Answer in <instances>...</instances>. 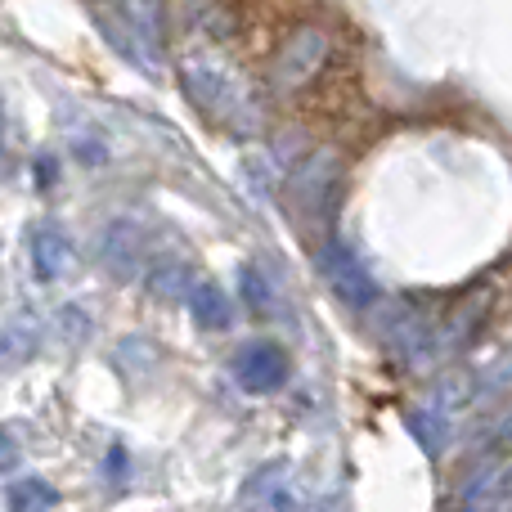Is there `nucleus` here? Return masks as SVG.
<instances>
[{"label":"nucleus","instance_id":"1","mask_svg":"<svg viewBox=\"0 0 512 512\" xmlns=\"http://www.w3.org/2000/svg\"><path fill=\"white\" fill-rule=\"evenodd\" d=\"M180 86L189 104L230 135H256L261 131V104L252 99L248 81L221 59V54H189L180 59Z\"/></svg>","mask_w":512,"mask_h":512},{"label":"nucleus","instance_id":"2","mask_svg":"<svg viewBox=\"0 0 512 512\" xmlns=\"http://www.w3.org/2000/svg\"><path fill=\"white\" fill-rule=\"evenodd\" d=\"M315 270H319V279L333 288V297L342 301L346 310H373L382 301L378 279L364 270V261L346 248V243H337V239L319 243L315 248Z\"/></svg>","mask_w":512,"mask_h":512},{"label":"nucleus","instance_id":"3","mask_svg":"<svg viewBox=\"0 0 512 512\" xmlns=\"http://www.w3.org/2000/svg\"><path fill=\"white\" fill-rule=\"evenodd\" d=\"M324 54H328V36L319 32V27H297V32H292L288 41L279 45V54H274L270 86L279 90V95H292V90H301L310 77H315L319 63H324Z\"/></svg>","mask_w":512,"mask_h":512},{"label":"nucleus","instance_id":"4","mask_svg":"<svg viewBox=\"0 0 512 512\" xmlns=\"http://www.w3.org/2000/svg\"><path fill=\"white\" fill-rule=\"evenodd\" d=\"M122 18L131 50L153 72L162 63V50H167V9H162V0H122Z\"/></svg>","mask_w":512,"mask_h":512},{"label":"nucleus","instance_id":"5","mask_svg":"<svg viewBox=\"0 0 512 512\" xmlns=\"http://www.w3.org/2000/svg\"><path fill=\"white\" fill-rule=\"evenodd\" d=\"M459 512H512V459H486L459 490Z\"/></svg>","mask_w":512,"mask_h":512},{"label":"nucleus","instance_id":"6","mask_svg":"<svg viewBox=\"0 0 512 512\" xmlns=\"http://www.w3.org/2000/svg\"><path fill=\"white\" fill-rule=\"evenodd\" d=\"M234 378H239V387L252 391V396L279 391L283 382H288V355L274 342H248L234 355Z\"/></svg>","mask_w":512,"mask_h":512},{"label":"nucleus","instance_id":"7","mask_svg":"<svg viewBox=\"0 0 512 512\" xmlns=\"http://www.w3.org/2000/svg\"><path fill=\"white\" fill-rule=\"evenodd\" d=\"M333 185H337V158L333 153H319V158H306L297 167V176H292V198L315 212V207H324L328 198H333Z\"/></svg>","mask_w":512,"mask_h":512},{"label":"nucleus","instance_id":"8","mask_svg":"<svg viewBox=\"0 0 512 512\" xmlns=\"http://www.w3.org/2000/svg\"><path fill=\"white\" fill-rule=\"evenodd\" d=\"M32 265L41 279H63V274H72L77 256H72V243L59 225H36L32 230Z\"/></svg>","mask_w":512,"mask_h":512},{"label":"nucleus","instance_id":"9","mask_svg":"<svg viewBox=\"0 0 512 512\" xmlns=\"http://www.w3.org/2000/svg\"><path fill=\"white\" fill-rule=\"evenodd\" d=\"M99 256H104V265L117 274V279H131V274L140 270V234H135L126 221L108 225L104 243H99Z\"/></svg>","mask_w":512,"mask_h":512},{"label":"nucleus","instance_id":"10","mask_svg":"<svg viewBox=\"0 0 512 512\" xmlns=\"http://www.w3.org/2000/svg\"><path fill=\"white\" fill-rule=\"evenodd\" d=\"M189 310H194V319L203 328H230V319H234V306H230V297L221 292V283H212V279H194V288H189Z\"/></svg>","mask_w":512,"mask_h":512},{"label":"nucleus","instance_id":"11","mask_svg":"<svg viewBox=\"0 0 512 512\" xmlns=\"http://www.w3.org/2000/svg\"><path fill=\"white\" fill-rule=\"evenodd\" d=\"M5 504H9V512H50L54 504H59V490L41 477H23V481L9 486Z\"/></svg>","mask_w":512,"mask_h":512},{"label":"nucleus","instance_id":"12","mask_svg":"<svg viewBox=\"0 0 512 512\" xmlns=\"http://www.w3.org/2000/svg\"><path fill=\"white\" fill-rule=\"evenodd\" d=\"M32 346H36V324L18 315L14 324L0 328V369H5V364L27 360V355H32Z\"/></svg>","mask_w":512,"mask_h":512},{"label":"nucleus","instance_id":"13","mask_svg":"<svg viewBox=\"0 0 512 512\" xmlns=\"http://www.w3.org/2000/svg\"><path fill=\"white\" fill-rule=\"evenodd\" d=\"M409 427H414V436L423 441L427 454H441L445 432H450V414H445V409H436V405H427V409H418V414L409 418Z\"/></svg>","mask_w":512,"mask_h":512},{"label":"nucleus","instance_id":"14","mask_svg":"<svg viewBox=\"0 0 512 512\" xmlns=\"http://www.w3.org/2000/svg\"><path fill=\"white\" fill-rule=\"evenodd\" d=\"M504 391H512V346L504 355H495V364H486V373L472 382V396L477 400H495Z\"/></svg>","mask_w":512,"mask_h":512},{"label":"nucleus","instance_id":"15","mask_svg":"<svg viewBox=\"0 0 512 512\" xmlns=\"http://www.w3.org/2000/svg\"><path fill=\"white\" fill-rule=\"evenodd\" d=\"M239 297L248 301V310L252 315H270V288H265V279L256 270H239Z\"/></svg>","mask_w":512,"mask_h":512},{"label":"nucleus","instance_id":"16","mask_svg":"<svg viewBox=\"0 0 512 512\" xmlns=\"http://www.w3.org/2000/svg\"><path fill=\"white\" fill-rule=\"evenodd\" d=\"M508 436H512V405L495 418V423L486 427V436H481V441H508Z\"/></svg>","mask_w":512,"mask_h":512},{"label":"nucleus","instance_id":"17","mask_svg":"<svg viewBox=\"0 0 512 512\" xmlns=\"http://www.w3.org/2000/svg\"><path fill=\"white\" fill-rule=\"evenodd\" d=\"M14 459H18L14 441H9V436H5V432H0V472H5V468H14Z\"/></svg>","mask_w":512,"mask_h":512}]
</instances>
